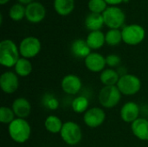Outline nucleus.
Returning a JSON list of instances; mask_svg holds the SVG:
<instances>
[{"instance_id":"nucleus-1","label":"nucleus","mask_w":148,"mask_h":147,"mask_svg":"<svg viewBox=\"0 0 148 147\" xmlns=\"http://www.w3.org/2000/svg\"><path fill=\"white\" fill-rule=\"evenodd\" d=\"M20 59L19 48L10 39H4L0 42V64L6 68H14Z\"/></svg>"},{"instance_id":"nucleus-2","label":"nucleus","mask_w":148,"mask_h":147,"mask_svg":"<svg viewBox=\"0 0 148 147\" xmlns=\"http://www.w3.org/2000/svg\"><path fill=\"white\" fill-rule=\"evenodd\" d=\"M8 133L10 138L17 144H24L31 135V126L27 120L16 118L9 126Z\"/></svg>"},{"instance_id":"nucleus-3","label":"nucleus","mask_w":148,"mask_h":147,"mask_svg":"<svg viewBox=\"0 0 148 147\" xmlns=\"http://www.w3.org/2000/svg\"><path fill=\"white\" fill-rule=\"evenodd\" d=\"M122 94L117 86H103L98 94V101L102 108L115 107L121 101Z\"/></svg>"},{"instance_id":"nucleus-4","label":"nucleus","mask_w":148,"mask_h":147,"mask_svg":"<svg viewBox=\"0 0 148 147\" xmlns=\"http://www.w3.org/2000/svg\"><path fill=\"white\" fill-rule=\"evenodd\" d=\"M116 86L122 95L133 96L140 91L142 84L140 79L137 75L133 74H125L121 75Z\"/></svg>"},{"instance_id":"nucleus-5","label":"nucleus","mask_w":148,"mask_h":147,"mask_svg":"<svg viewBox=\"0 0 148 147\" xmlns=\"http://www.w3.org/2000/svg\"><path fill=\"white\" fill-rule=\"evenodd\" d=\"M60 136L65 144L70 146H74L82 141V131L80 125L76 122L67 121L63 123Z\"/></svg>"},{"instance_id":"nucleus-6","label":"nucleus","mask_w":148,"mask_h":147,"mask_svg":"<svg viewBox=\"0 0 148 147\" xmlns=\"http://www.w3.org/2000/svg\"><path fill=\"white\" fill-rule=\"evenodd\" d=\"M122 41L131 46H135L143 42L146 36V31L143 27L139 24H130L123 27Z\"/></svg>"},{"instance_id":"nucleus-7","label":"nucleus","mask_w":148,"mask_h":147,"mask_svg":"<svg viewBox=\"0 0 148 147\" xmlns=\"http://www.w3.org/2000/svg\"><path fill=\"white\" fill-rule=\"evenodd\" d=\"M104 23L110 29H119L123 26L126 16L121 9L116 6H110L102 13Z\"/></svg>"},{"instance_id":"nucleus-8","label":"nucleus","mask_w":148,"mask_h":147,"mask_svg":"<svg viewBox=\"0 0 148 147\" xmlns=\"http://www.w3.org/2000/svg\"><path fill=\"white\" fill-rule=\"evenodd\" d=\"M18 48L21 57L29 60L36 57L40 53L42 44L38 38L35 36H27L21 41Z\"/></svg>"},{"instance_id":"nucleus-9","label":"nucleus","mask_w":148,"mask_h":147,"mask_svg":"<svg viewBox=\"0 0 148 147\" xmlns=\"http://www.w3.org/2000/svg\"><path fill=\"white\" fill-rule=\"evenodd\" d=\"M106 120V113L102 107H93L83 113V122L89 128H97Z\"/></svg>"},{"instance_id":"nucleus-10","label":"nucleus","mask_w":148,"mask_h":147,"mask_svg":"<svg viewBox=\"0 0 148 147\" xmlns=\"http://www.w3.org/2000/svg\"><path fill=\"white\" fill-rule=\"evenodd\" d=\"M0 87L4 94H14L19 88V76L11 70L3 72L0 76Z\"/></svg>"},{"instance_id":"nucleus-11","label":"nucleus","mask_w":148,"mask_h":147,"mask_svg":"<svg viewBox=\"0 0 148 147\" xmlns=\"http://www.w3.org/2000/svg\"><path fill=\"white\" fill-rule=\"evenodd\" d=\"M61 88L65 94L69 95H75L81 91L82 88V79L76 75L69 74L62 79Z\"/></svg>"},{"instance_id":"nucleus-12","label":"nucleus","mask_w":148,"mask_h":147,"mask_svg":"<svg viewBox=\"0 0 148 147\" xmlns=\"http://www.w3.org/2000/svg\"><path fill=\"white\" fill-rule=\"evenodd\" d=\"M84 64L88 71L92 73H101L107 66L106 57L100 53L91 52L84 59Z\"/></svg>"},{"instance_id":"nucleus-13","label":"nucleus","mask_w":148,"mask_h":147,"mask_svg":"<svg viewBox=\"0 0 148 147\" xmlns=\"http://www.w3.org/2000/svg\"><path fill=\"white\" fill-rule=\"evenodd\" d=\"M140 106L134 101H127L126 102L121 108L120 116L121 119L126 122L132 124L136 120L140 118Z\"/></svg>"},{"instance_id":"nucleus-14","label":"nucleus","mask_w":148,"mask_h":147,"mask_svg":"<svg viewBox=\"0 0 148 147\" xmlns=\"http://www.w3.org/2000/svg\"><path fill=\"white\" fill-rule=\"evenodd\" d=\"M45 8L39 2H32L25 7V17L30 23L41 22L45 17Z\"/></svg>"},{"instance_id":"nucleus-15","label":"nucleus","mask_w":148,"mask_h":147,"mask_svg":"<svg viewBox=\"0 0 148 147\" xmlns=\"http://www.w3.org/2000/svg\"><path fill=\"white\" fill-rule=\"evenodd\" d=\"M18 119H25L28 118L31 113V104L30 102L24 97H18L15 99L10 107Z\"/></svg>"},{"instance_id":"nucleus-16","label":"nucleus","mask_w":148,"mask_h":147,"mask_svg":"<svg viewBox=\"0 0 148 147\" xmlns=\"http://www.w3.org/2000/svg\"><path fill=\"white\" fill-rule=\"evenodd\" d=\"M133 134L141 141H148V120L139 118L131 124Z\"/></svg>"},{"instance_id":"nucleus-17","label":"nucleus","mask_w":148,"mask_h":147,"mask_svg":"<svg viewBox=\"0 0 148 147\" xmlns=\"http://www.w3.org/2000/svg\"><path fill=\"white\" fill-rule=\"evenodd\" d=\"M91 50L92 49L88 45L86 40L83 39H76L71 44V52L73 55L80 59H85L91 53Z\"/></svg>"},{"instance_id":"nucleus-18","label":"nucleus","mask_w":148,"mask_h":147,"mask_svg":"<svg viewBox=\"0 0 148 147\" xmlns=\"http://www.w3.org/2000/svg\"><path fill=\"white\" fill-rule=\"evenodd\" d=\"M86 42L91 49H94V50L99 49L102 48L104 44L106 43L105 35L101 30L91 31L88 35L86 38Z\"/></svg>"},{"instance_id":"nucleus-19","label":"nucleus","mask_w":148,"mask_h":147,"mask_svg":"<svg viewBox=\"0 0 148 147\" xmlns=\"http://www.w3.org/2000/svg\"><path fill=\"white\" fill-rule=\"evenodd\" d=\"M120 74L114 68H105L100 75V81L103 86H116L120 80Z\"/></svg>"},{"instance_id":"nucleus-20","label":"nucleus","mask_w":148,"mask_h":147,"mask_svg":"<svg viewBox=\"0 0 148 147\" xmlns=\"http://www.w3.org/2000/svg\"><path fill=\"white\" fill-rule=\"evenodd\" d=\"M104 23V19L102 14L93 13L91 12L88 14L85 19V25L86 28L90 31H97L100 30Z\"/></svg>"},{"instance_id":"nucleus-21","label":"nucleus","mask_w":148,"mask_h":147,"mask_svg":"<svg viewBox=\"0 0 148 147\" xmlns=\"http://www.w3.org/2000/svg\"><path fill=\"white\" fill-rule=\"evenodd\" d=\"M63 122L62 120L54 114H50L47 116V118L44 120V127L47 130V132L52 133V134H60L61 130L62 128Z\"/></svg>"},{"instance_id":"nucleus-22","label":"nucleus","mask_w":148,"mask_h":147,"mask_svg":"<svg viewBox=\"0 0 148 147\" xmlns=\"http://www.w3.org/2000/svg\"><path fill=\"white\" fill-rule=\"evenodd\" d=\"M33 70L32 64L29 59L20 57L16 64L14 67V72L19 77H27L29 76Z\"/></svg>"},{"instance_id":"nucleus-23","label":"nucleus","mask_w":148,"mask_h":147,"mask_svg":"<svg viewBox=\"0 0 148 147\" xmlns=\"http://www.w3.org/2000/svg\"><path fill=\"white\" fill-rule=\"evenodd\" d=\"M54 8L61 16L70 14L75 8L74 0H54Z\"/></svg>"},{"instance_id":"nucleus-24","label":"nucleus","mask_w":148,"mask_h":147,"mask_svg":"<svg viewBox=\"0 0 148 147\" xmlns=\"http://www.w3.org/2000/svg\"><path fill=\"white\" fill-rule=\"evenodd\" d=\"M89 107V101L87 97L80 95L73 99L71 102V108L72 110L78 114L85 113Z\"/></svg>"},{"instance_id":"nucleus-25","label":"nucleus","mask_w":148,"mask_h":147,"mask_svg":"<svg viewBox=\"0 0 148 147\" xmlns=\"http://www.w3.org/2000/svg\"><path fill=\"white\" fill-rule=\"evenodd\" d=\"M106 43L109 46H116L122 41V33L120 29H110L105 35Z\"/></svg>"},{"instance_id":"nucleus-26","label":"nucleus","mask_w":148,"mask_h":147,"mask_svg":"<svg viewBox=\"0 0 148 147\" xmlns=\"http://www.w3.org/2000/svg\"><path fill=\"white\" fill-rule=\"evenodd\" d=\"M16 115L11 107L3 106L0 108V122L4 125H10L15 119Z\"/></svg>"},{"instance_id":"nucleus-27","label":"nucleus","mask_w":148,"mask_h":147,"mask_svg":"<svg viewBox=\"0 0 148 147\" xmlns=\"http://www.w3.org/2000/svg\"><path fill=\"white\" fill-rule=\"evenodd\" d=\"M10 17L14 21H20L25 16V7L21 3H16L10 9Z\"/></svg>"},{"instance_id":"nucleus-28","label":"nucleus","mask_w":148,"mask_h":147,"mask_svg":"<svg viewBox=\"0 0 148 147\" xmlns=\"http://www.w3.org/2000/svg\"><path fill=\"white\" fill-rule=\"evenodd\" d=\"M107 4L105 0H89L88 6L91 12L102 14L108 8Z\"/></svg>"},{"instance_id":"nucleus-29","label":"nucleus","mask_w":148,"mask_h":147,"mask_svg":"<svg viewBox=\"0 0 148 147\" xmlns=\"http://www.w3.org/2000/svg\"><path fill=\"white\" fill-rule=\"evenodd\" d=\"M42 104L46 108H48L49 110H52V111L56 110L60 106L58 99L56 97H55L54 95H52L51 94H46L43 96Z\"/></svg>"},{"instance_id":"nucleus-30","label":"nucleus","mask_w":148,"mask_h":147,"mask_svg":"<svg viewBox=\"0 0 148 147\" xmlns=\"http://www.w3.org/2000/svg\"><path fill=\"white\" fill-rule=\"evenodd\" d=\"M106 62H107V66H108V68H114L118 66H120L121 62V58L115 54H111L106 56Z\"/></svg>"},{"instance_id":"nucleus-31","label":"nucleus","mask_w":148,"mask_h":147,"mask_svg":"<svg viewBox=\"0 0 148 147\" xmlns=\"http://www.w3.org/2000/svg\"><path fill=\"white\" fill-rule=\"evenodd\" d=\"M124 0H105V2L108 4H111V5H116L121 3V2H123Z\"/></svg>"},{"instance_id":"nucleus-32","label":"nucleus","mask_w":148,"mask_h":147,"mask_svg":"<svg viewBox=\"0 0 148 147\" xmlns=\"http://www.w3.org/2000/svg\"><path fill=\"white\" fill-rule=\"evenodd\" d=\"M18 1L20 2V3H23V4H27V5L33 2V0H18Z\"/></svg>"},{"instance_id":"nucleus-33","label":"nucleus","mask_w":148,"mask_h":147,"mask_svg":"<svg viewBox=\"0 0 148 147\" xmlns=\"http://www.w3.org/2000/svg\"><path fill=\"white\" fill-rule=\"evenodd\" d=\"M7 2H9V0H0V3L1 4H5Z\"/></svg>"}]
</instances>
